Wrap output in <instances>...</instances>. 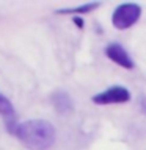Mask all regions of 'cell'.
<instances>
[{"mask_svg":"<svg viewBox=\"0 0 146 150\" xmlns=\"http://www.w3.org/2000/svg\"><path fill=\"white\" fill-rule=\"evenodd\" d=\"M72 22L77 25V28H80V30H83V27H85V21H83V17H80V16H74L72 17Z\"/></svg>","mask_w":146,"mask_h":150,"instance_id":"cell-8","label":"cell"},{"mask_svg":"<svg viewBox=\"0 0 146 150\" xmlns=\"http://www.w3.org/2000/svg\"><path fill=\"white\" fill-rule=\"evenodd\" d=\"M105 55L108 59H112L115 64L121 66L124 69H134V59L130 58V55L127 53V50L122 47L121 44H116V42H112L105 47Z\"/></svg>","mask_w":146,"mask_h":150,"instance_id":"cell-4","label":"cell"},{"mask_svg":"<svg viewBox=\"0 0 146 150\" xmlns=\"http://www.w3.org/2000/svg\"><path fill=\"white\" fill-rule=\"evenodd\" d=\"M21 142L30 150H47L55 142L57 131L49 120L31 119L17 124L13 133Z\"/></svg>","mask_w":146,"mask_h":150,"instance_id":"cell-1","label":"cell"},{"mask_svg":"<svg viewBox=\"0 0 146 150\" xmlns=\"http://www.w3.org/2000/svg\"><path fill=\"white\" fill-rule=\"evenodd\" d=\"M99 5L101 3H97V2H91V3H83V5H80V6H75V8H66V9H58L57 11V14H87V13H91L93 9H96L99 8Z\"/></svg>","mask_w":146,"mask_h":150,"instance_id":"cell-7","label":"cell"},{"mask_svg":"<svg viewBox=\"0 0 146 150\" xmlns=\"http://www.w3.org/2000/svg\"><path fill=\"white\" fill-rule=\"evenodd\" d=\"M138 105H140V110L143 114H146V96H141L138 98Z\"/></svg>","mask_w":146,"mask_h":150,"instance_id":"cell-9","label":"cell"},{"mask_svg":"<svg viewBox=\"0 0 146 150\" xmlns=\"http://www.w3.org/2000/svg\"><path fill=\"white\" fill-rule=\"evenodd\" d=\"M141 16V6L137 3H122L112 14V23L118 30H127L138 22Z\"/></svg>","mask_w":146,"mask_h":150,"instance_id":"cell-2","label":"cell"},{"mask_svg":"<svg viewBox=\"0 0 146 150\" xmlns=\"http://www.w3.org/2000/svg\"><path fill=\"white\" fill-rule=\"evenodd\" d=\"M0 116H2V119L5 122L6 130L13 134L17 127V122H16L17 116H16V110H14L11 100L8 97H5L3 94H0Z\"/></svg>","mask_w":146,"mask_h":150,"instance_id":"cell-5","label":"cell"},{"mask_svg":"<svg viewBox=\"0 0 146 150\" xmlns=\"http://www.w3.org/2000/svg\"><path fill=\"white\" fill-rule=\"evenodd\" d=\"M52 103L60 114H68L74 110L72 98L69 97V94L66 91H55L52 94Z\"/></svg>","mask_w":146,"mask_h":150,"instance_id":"cell-6","label":"cell"},{"mask_svg":"<svg viewBox=\"0 0 146 150\" xmlns=\"http://www.w3.org/2000/svg\"><path fill=\"white\" fill-rule=\"evenodd\" d=\"M96 105H113V103H127L130 100V92L124 86H112L105 91L91 97Z\"/></svg>","mask_w":146,"mask_h":150,"instance_id":"cell-3","label":"cell"}]
</instances>
